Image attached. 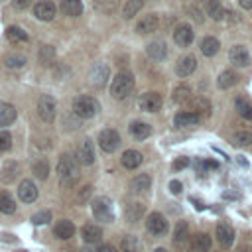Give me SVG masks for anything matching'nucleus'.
<instances>
[{"label": "nucleus", "mask_w": 252, "mask_h": 252, "mask_svg": "<svg viewBox=\"0 0 252 252\" xmlns=\"http://www.w3.org/2000/svg\"><path fill=\"white\" fill-rule=\"evenodd\" d=\"M57 173L61 187H73L79 181V161L71 154H61L57 161Z\"/></svg>", "instance_id": "f257e3e1"}, {"label": "nucleus", "mask_w": 252, "mask_h": 252, "mask_svg": "<svg viewBox=\"0 0 252 252\" xmlns=\"http://www.w3.org/2000/svg\"><path fill=\"white\" fill-rule=\"evenodd\" d=\"M134 91V75L130 71H120L110 83V94L114 98H126Z\"/></svg>", "instance_id": "f03ea898"}, {"label": "nucleus", "mask_w": 252, "mask_h": 252, "mask_svg": "<svg viewBox=\"0 0 252 252\" xmlns=\"http://www.w3.org/2000/svg\"><path fill=\"white\" fill-rule=\"evenodd\" d=\"M100 110V104L94 96H89V94H79L73 98V112L79 116V118H93L96 116Z\"/></svg>", "instance_id": "7ed1b4c3"}, {"label": "nucleus", "mask_w": 252, "mask_h": 252, "mask_svg": "<svg viewBox=\"0 0 252 252\" xmlns=\"http://www.w3.org/2000/svg\"><path fill=\"white\" fill-rule=\"evenodd\" d=\"M91 211H93V217L100 222H112L114 220V211H112V201L104 195L100 197H94L91 201Z\"/></svg>", "instance_id": "20e7f679"}, {"label": "nucleus", "mask_w": 252, "mask_h": 252, "mask_svg": "<svg viewBox=\"0 0 252 252\" xmlns=\"http://www.w3.org/2000/svg\"><path fill=\"white\" fill-rule=\"evenodd\" d=\"M55 112H57V104L55 98L51 94H41L37 100V114L43 122H53L55 120Z\"/></svg>", "instance_id": "39448f33"}, {"label": "nucleus", "mask_w": 252, "mask_h": 252, "mask_svg": "<svg viewBox=\"0 0 252 252\" xmlns=\"http://www.w3.org/2000/svg\"><path fill=\"white\" fill-rule=\"evenodd\" d=\"M146 228H148V232L154 234V236H163V234L167 232L169 224H167V220H165V217H163L161 213L154 211V213H150L148 219H146Z\"/></svg>", "instance_id": "423d86ee"}, {"label": "nucleus", "mask_w": 252, "mask_h": 252, "mask_svg": "<svg viewBox=\"0 0 252 252\" xmlns=\"http://www.w3.org/2000/svg\"><path fill=\"white\" fill-rule=\"evenodd\" d=\"M98 146H100V150L106 152V154L116 152L118 146H120V134H118L116 130H112V128L102 130V132L98 134Z\"/></svg>", "instance_id": "0eeeda50"}, {"label": "nucleus", "mask_w": 252, "mask_h": 252, "mask_svg": "<svg viewBox=\"0 0 252 252\" xmlns=\"http://www.w3.org/2000/svg\"><path fill=\"white\" fill-rule=\"evenodd\" d=\"M55 12H57V8H55V4L51 0H39L33 6V16L39 22H51L55 18Z\"/></svg>", "instance_id": "6e6552de"}, {"label": "nucleus", "mask_w": 252, "mask_h": 252, "mask_svg": "<svg viewBox=\"0 0 252 252\" xmlns=\"http://www.w3.org/2000/svg\"><path fill=\"white\" fill-rule=\"evenodd\" d=\"M110 77V69L106 63H94V67H91V73H89V79H91V85L94 87H104L106 81Z\"/></svg>", "instance_id": "1a4fd4ad"}, {"label": "nucleus", "mask_w": 252, "mask_h": 252, "mask_svg": "<svg viewBox=\"0 0 252 252\" xmlns=\"http://www.w3.org/2000/svg\"><path fill=\"white\" fill-rule=\"evenodd\" d=\"M161 94L159 93H154V91H150V93H144L142 96H140V100H138V104H140V108L142 110H146V112H158L159 108H161Z\"/></svg>", "instance_id": "9d476101"}, {"label": "nucleus", "mask_w": 252, "mask_h": 252, "mask_svg": "<svg viewBox=\"0 0 252 252\" xmlns=\"http://www.w3.org/2000/svg\"><path fill=\"white\" fill-rule=\"evenodd\" d=\"M215 236L222 248H230L234 242V228L228 222H219L215 228Z\"/></svg>", "instance_id": "9b49d317"}, {"label": "nucleus", "mask_w": 252, "mask_h": 252, "mask_svg": "<svg viewBox=\"0 0 252 252\" xmlns=\"http://www.w3.org/2000/svg\"><path fill=\"white\" fill-rule=\"evenodd\" d=\"M77 161L83 165H93L94 163V148L91 144V140H83L77 146Z\"/></svg>", "instance_id": "f8f14e48"}, {"label": "nucleus", "mask_w": 252, "mask_h": 252, "mask_svg": "<svg viewBox=\"0 0 252 252\" xmlns=\"http://www.w3.org/2000/svg\"><path fill=\"white\" fill-rule=\"evenodd\" d=\"M18 197L24 203H33L37 199V187H35V183L32 179L20 181V185H18Z\"/></svg>", "instance_id": "ddd939ff"}, {"label": "nucleus", "mask_w": 252, "mask_h": 252, "mask_svg": "<svg viewBox=\"0 0 252 252\" xmlns=\"http://www.w3.org/2000/svg\"><path fill=\"white\" fill-rule=\"evenodd\" d=\"M173 41L179 45V47H187L191 45L193 41V30L189 24H179L175 30H173Z\"/></svg>", "instance_id": "4468645a"}, {"label": "nucleus", "mask_w": 252, "mask_h": 252, "mask_svg": "<svg viewBox=\"0 0 252 252\" xmlns=\"http://www.w3.org/2000/svg\"><path fill=\"white\" fill-rule=\"evenodd\" d=\"M228 59H230V63L236 65V67H246V65L250 63V53H248V49H246L244 45H234V47H230V51H228Z\"/></svg>", "instance_id": "2eb2a0df"}, {"label": "nucleus", "mask_w": 252, "mask_h": 252, "mask_svg": "<svg viewBox=\"0 0 252 252\" xmlns=\"http://www.w3.org/2000/svg\"><path fill=\"white\" fill-rule=\"evenodd\" d=\"M211 250V236L207 232H197L189 240V252H209Z\"/></svg>", "instance_id": "dca6fc26"}, {"label": "nucleus", "mask_w": 252, "mask_h": 252, "mask_svg": "<svg viewBox=\"0 0 252 252\" xmlns=\"http://www.w3.org/2000/svg\"><path fill=\"white\" fill-rule=\"evenodd\" d=\"M81 236L87 244H96L102 240V228L94 222H87L83 228H81Z\"/></svg>", "instance_id": "f3484780"}, {"label": "nucleus", "mask_w": 252, "mask_h": 252, "mask_svg": "<svg viewBox=\"0 0 252 252\" xmlns=\"http://www.w3.org/2000/svg\"><path fill=\"white\" fill-rule=\"evenodd\" d=\"M158 26H159V16L158 14H148L136 24V32L138 33H152V32L158 30Z\"/></svg>", "instance_id": "a211bd4d"}, {"label": "nucleus", "mask_w": 252, "mask_h": 252, "mask_svg": "<svg viewBox=\"0 0 252 252\" xmlns=\"http://www.w3.org/2000/svg\"><path fill=\"white\" fill-rule=\"evenodd\" d=\"M195 69H197V59H195L193 55L181 57V59L177 61V65H175V73H177L179 77H189Z\"/></svg>", "instance_id": "6ab92c4d"}, {"label": "nucleus", "mask_w": 252, "mask_h": 252, "mask_svg": "<svg viewBox=\"0 0 252 252\" xmlns=\"http://www.w3.org/2000/svg\"><path fill=\"white\" fill-rule=\"evenodd\" d=\"M142 161H144V156H142L138 150H126V152L122 154V158H120V163H122L126 169H136V167L142 165Z\"/></svg>", "instance_id": "aec40b11"}, {"label": "nucleus", "mask_w": 252, "mask_h": 252, "mask_svg": "<svg viewBox=\"0 0 252 252\" xmlns=\"http://www.w3.org/2000/svg\"><path fill=\"white\" fill-rule=\"evenodd\" d=\"M53 234L59 238V240H69L71 236H75V224L67 219L59 220L55 226H53Z\"/></svg>", "instance_id": "412c9836"}, {"label": "nucleus", "mask_w": 252, "mask_h": 252, "mask_svg": "<svg viewBox=\"0 0 252 252\" xmlns=\"http://www.w3.org/2000/svg\"><path fill=\"white\" fill-rule=\"evenodd\" d=\"M199 120H201L199 114L185 110V112H177V114H175L173 124H175L177 128H187V126H195V124H199Z\"/></svg>", "instance_id": "4be33fe9"}, {"label": "nucleus", "mask_w": 252, "mask_h": 252, "mask_svg": "<svg viewBox=\"0 0 252 252\" xmlns=\"http://www.w3.org/2000/svg\"><path fill=\"white\" fill-rule=\"evenodd\" d=\"M18 171H20V165L16 161H4L2 167H0V181L2 183H12L18 175Z\"/></svg>", "instance_id": "5701e85b"}, {"label": "nucleus", "mask_w": 252, "mask_h": 252, "mask_svg": "<svg viewBox=\"0 0 252 252\" xmlns=\"http://www.w3.org/2000/svg\"><path fill=\"white\" fill-rule=\"evenodd\" d=\"M146 51H148V55H150L152 59H156V61H161V59H165V55H167V47H165V43L159 41V39L150 41L148 47H146Z\"/></svg>", "instance_id": "b1692460"}, {"label": "nucleus", "mask_w": 252, "mask_h": 252, "mask_svg": "<svg viewBox=\"0 0 252 252\" xmlns=\"http://www.w3.org/2000/svg\"><path fill=\"white\" fill-rule=\"evenodd\" d=\"M187 106H189V112H195V114H209L211 112V102L207 98H203V96L189 98Z\"/></svg>", "instance_id": "393cba45"}, {"label": "nucleus", "mask_w": 252, "mask_h": 252, "mask_svg": "<svg viewBox=\"0 0 252 252\" xmlns=\"http://www.w3.org/2000/svg\"><path fill=\"white\" fill-rule=\"evenodd\" d=\"M59 8H61V12H63L65 16L77 18V16H81V12H83V2H81V0H61Z\"/></svg>", "instance_id": "a878e982"}, {"label": "nucleus", "mask_w": 252, "mask_h": 252, "mask_svg": "<svg viewBox=\"0 0 252 252\" xmlns=\"http://www.w3.org/2000/svg\"><path fill=\"white\" fill-rule=\"evenodd\" d=\"M150 185H152V177H150L148 173H140V175H136V177L130 181V189H132L134 193H146V191L150 189Z\"/></svg>", "instance_id": "bb28decb"}, {"label": "nucleus", "mask_w": 252, "mask_h": 252, "mask_svg": "<svg viewBox=\"0 0 252 252\" xmlns=\"http://www.w3.org/2000/svg\"><path fill=\"white\" fill-rule=\"evenodd\" d=\"M16 108L10 102H0V128L2 126H10L16 120Z\"/></svg>", "instance_id": "cd10ccee"}, {"label": "nucleus", "mask_w": 252, "mask_h": 252, "mask_svg": "<svg viewBox=\"0 0 252 252\" xmlns=\"http://www.w3.org/2000/svg\"><path fill=\"white\" fill-rule=\"evenodd\" d=\"M130 134L136 138V140H146L150 134H152V126L146 124V122H140V120H134L130 124Z\"/></svg>", "instance_id": "c85d7f7f"}, {"label": "nucleus", "mask_w": 252, "mask_h": 252, "mask_svg": "<svg viewBox=\"0 0 252 252\" xmlns=\"http://www.w3.org/2000/svg\"><path fill=\"white\" fill-rule=\"evenodd\" d=\"M146 213V207L142 203H130L126 209H124V215H126V220L128 222H138Z\"/></svg>", "instance_id": "c756f323"}, {"label": "nucleus", "mask_w": 252, "mask_h": 252, "mask_svg": "<svg viewBox=\"0 0 252 252\" xmlns=\"http://www.w3.org/2000/svg\"><path fill=\"white\" fill-rule=\"evenodd\" d=\"M120 250H122V252H142V242H140L138 236L126 234V236L120 240Z\"/></svg>", "instance_id": "7c9ffc66"}, {"label": "nucleus", "mask_w": 252, "mask_h": 252, "mask_svg": "<svg viewBox=\"0 0 252 252\" xmlns=\"http://www.w3.org/2000/svg\"><path fill=\"white\" fill-rule=\"evenodd\" d=\"M205 10H207V16H211V18L217 20V22H220V20L224 18V14H226L219 0H207V2H205Z\"/></svg>", "instance_id": "2f4dec72"}, {"label": "nucleus", "mask_w": 252, "mask_h": 252, "mask_svg": "<svg viewBox=\"0 0 252 252\" xmlns=\"http://www.w3.org/2000/svg\"><path fill=\"white\" fill-rule=\"evenodd\" d=\"M219 47H220V43H219V39L213 37V35H207V37H203V41H201V51H203V55H207V57H213V55L219 51Z\"/></svg>", "instance_id": "473e14b6"}, {"label": "nucleus", "mask_w": 252, "mask_h": 252, "mask_svg": "<svg viewBox=\"0 0 252 252\" xmlns=\"http://www.w3.org/2000/svg\"><path fill=\"white\" fill-rule=\"evenodd\" d=\"M6 37H8L12 43H22V41H28V39H30L28 32H24L20 26H10V28L6 30Z\"/></svg>", "instance_id": "72a5a7b5"}, {"label": "nucleus", "mask_w": 252, "mask_h": 252, "mask_svg": "<svg viewBox=\"0 0 252 252\" xmlns=\"http://www.w3.org/2000/svg\"><path fill=\"white\" fill-rule=\"evenodd\" d=\"M0 213H4V215L16 213V201H14V197H12L10 193H6V191H0Z\"/></svg>", "instance_id": "f704fd0d"}, {"label": "nucleus", "mask_w": 252, "mask_h": 252, "mask_svg": "<svg viewBox=\"0 0 252 252\" xmlns=\"http://www.w3.org/2000/svg\"><path fill=\"white\" fill-rule=\"evenodd\" d=\"M187 236H189V224L185 220H179L175 224V228H173V242L175 244H183L187 240Z\"/></svg>", "instance_id": "c9c22d12"}, {"label": "nucleus", "mask_w": 252, "mask_h": 252, "mask_svg": "<svg viewBox=\"0 0 252 252\" xmlns=\"http://www.w3.org/2000/svg\"><path fill=\"white\" fill-rule=\"evenodd\" d=\"M217 83H219L220 89H230V87H234L238 83V75L234 71H222L219 75V81Z\"/></svg>", "instance_id": "e433bc0d"}, {"label": "nucleus", "mask_w": 252, "mask_h": 252, "mask_svg": "<svg viewBox=\"0 0 252 252\" xmlns=\"http://www.w3.org/2000/svg\"><path fill=\"white\" fill-rule=\"evenodd\" d=\"M142 6H144V0H126V4H124V8H122L124 18H126V20H128V18H134V16L142 10Z\"/></svg>", "instance_id": "4c0bfd02"}, {"label": "nucleus", "mask_w": 252, "mask_h": 252, "mask_svg": "<svg viewBox=\"0 0 252 252\" xmlns=\"http://www.w3.org/2000/svg\"><path fill=\"white\" fill-rule=\"evenodd\" d=\"M4 65L8 69H20V67L26 65V55H22V53H10V55L4 57Z\"/></svg>", "instance_id": "58836bf2"}, {"label": "nucleus", "mask_w": 252, "mask_h": 252, "mask_svg": "<svg viewBox=\"0 0 252 252\" xmlns=\"http://www.w3.org/2000/svg\"><path fill=\"white\" fill-rule=\"evenodd\" d=\"M32 171L35 173L37 179H47L49 177V163L47 159H37L32 163Z\"/></svg>", "instance_id": "ea45409f"}, {"label": "nucleus", "mask_w": 252, "mask_h": 252, "mask_svg": "<svg viewBox=\"0 0 252 252\" xmlns=\"http://www.w3.org/2000/svg\"><path fill=\"white\" fill-rule=\"evenodd\" d=\"M189 98H191V89H189L187 85H179V87L173 91V102L183 104V102H187Z\"/></svg>", "instance_id": "a19ab883"}, {"label": "nucleus", "mask_w": 252, "mask_h": 252, "mask_svg": "<svg viewBox=\"0 0 252 252\" xmlns=\"http://www.w3.org/2000/svg\"><path fill=\"white\" fill-rule=\"evenodd\" d=\"M232 144L238 146V148H242V146H250V144H252V132H248V130H240V132H236V134L232 136Z\"/></svg>", "instance_id": "79ce46f5"}, {"label": "nucleus", "mask_w": 252, "mask_h": 252, "mask_svg": "<svg viewBox=\"0 0 252 252\" xmlns=\"http://www.w3.org/2000/svg\"><path fill=\"white\" fill-rule=\"evenodd\" d=\"M234 106H236V110H238V114H240L242 118L252 120V104H250L248 100H244V98H236Z\"/></svg>", "instance_id": "37998d69"}, {"label": "nucleus", "mask_w": 252, "mask_h": 252, "mask_svg": "<svg viewBox=\"0 0 252 252\" xmlns=\"http://www.w3.org/2000/svg\"><path fill=\"white\" fill-rule=\"evenodd\" d=\"M53 59H55V49H53V45H41V49H39V61H41L43 65H49Z\"/></svg>", "instance_id": "c03bdc74"}, {"label": "nucleus", "mask_w": 252, "mask_h": 252, "mask_svg": "<svg viewBox=\"0 0 252 252\" xmlns=\"http://www.w3.org/2000/svg\"><path fill=\"white\" fill-rule=\"evenodd\" d=\"M49 220H51V213L49 211H39V213L32 215V224L41 226V224H47Z\"/></svg>", "instance_id": "a18cd8bd"}, {"label": "nucleus", "mask_w": 252, "mask_h": 252, "mask_svg": "<svg viewBox=\"0 0 252 252\" xmlns=\"http://www.w3.org/2000/svg\"><path fill=\"white\" fill-rule=\"evenodd\" d=\"M12 148V134L6 130H0V152H8Z\"/></svg>", "instance_id": "49530a36"}, {"label": "nucleus", "mask_w": 252, "mask_h": 252, "mask_svg": "<svg viewBox=\"0 0 252 252\" xmlns=\"http://www.w3.org/2000/svg\"><path fill=\"white\" fill-rule=\"evenodd\" d=\"M94 6L100 12H114L116 10V0H96Z\"/></svg>", "instance_id": "de8ad7c7"}, {"label": "nucleus", "mask_w": 252, "mask_h": 252, "mask_svg": "<svg viewBox=\"0 0 252 252\" xmlns=\"http://www.w3.org/2000/svg\"><path fill=\"white\" fill-rule=\"evenodd\" d=\"M91 193H93V187H91V185H85V187L77 193V201H79V203H85V201L91 197Z\"/></svg>", "instance_id": "09e8293b"}, {"label": "nucleus", "mask_w": 252, "mask_h": 252, "mask_svg": "<svg viewBox=\"0 0 252 252\" xmlns=\"http://www.w3.org/2000/svg\"><path fill=\"white\" fill-rule=\"evenodd\" d=\"M79 252H116V248L112 244H100L98 248H85V250H79Z\"/></svg>", "instance_id": "8fccbe9b"}, {"label": "nucleus", "mask_w": 252, "mask_h": 252, "mask_svg": "<svg viewBox=\"0 0 252 252\" xmlns=\"http://www.w3.org/2000/svg\"><path fill=\"white\" fill-rule=\"evenodd\" d=\"M187 165H189V158H185V156H181V158H177V159L173 161V169H175V171L185 169Z\"/></svg>", "instance_id": "3c124183"}, {"label": "nucleus", "mask_w": 252, "mask_h": 252, "mask_svg": "<svg viewBox=\"0 0 252 252\" xmlns=\"http://www.w3.org/2000/svg\"><path fill=\"white\" fill-rule=\"evenodd\" d=\"M181 189H183V185H181V181H177V179H173V181H169V191H171L173 195H179V193H181Z\"/></svg>", "instance_id": "603ef678"}, {"label": "nucleus", "mask_w": 252, "mask_h": 252, "mask_svg": "<svg viewBox=\"0 0 252 252\" xmlns=\"http://www.w3.org/2000/svg\"><path fill=\"white\" fill-rule=\"evenodd\" d=\"M32 4V0H14V8L16 10H24V8H28Z\"/></svg>", "instance_id": "864d4df0"}, {"label": "nucleus", "mask_w": 252, "mask_h": 252, "mask_svg": "<svg viewBox=\"0 0 252 252\" xmlns=\"http://www.w3.org/2000/svg\"><path fill=\"white\" fill-rule=\"evenodd\" d=\"M238 4H240L244 10H250V8H252V0H238Z\"/></svg>", "instance_id": "5fc2aeb1"}, {"label": "nucleus", "mask_w": 252, "mask_h": 252, "mask_svg": "<svg viewBox=\"0 0 252 252\" xmlns=\"http://www.w3.org/2000/svg\"><path fill=\"white\" fill-rule=\"evenodd\" d=\"M236 163L242 165V167H248V159H244L242 156H236Z\"/></svg>", "instance_id": "6e6d98bb"}, {"label": "nucleus", "mask_w": 252, "mask_h": 252, "mask_svg": "<svg viewBox=\"0 0 252 252\" xmlns=\"http://www.w3.org/2000/svg\"><path fill=\"white\" fill-rule=\"evenodd\" d=\"M224 199H236L238 197V193H230V191H224V195H222Z\"/></svg>", "instance_id": "4d7b16f0"}, {"label": "nucleus", "mask_w": 252, "mask_h": 252, "mask_svg": "<svg viewBox=\"0 0 252 252\" xmlns=\"http://www.w3.org/2000/svg\"><path fill=\"white\" fill-rule=\"evenodd\" d=\"M191 201H193V203H195V207H197V209H199V211H201V209H205V205H203V203H201V201H199V199H195V197H191Z\"/></svg>", "instance_id": "13d9d810"}, {"label": "nucleus", "mask_w": 252, "mask_h": 252, "mask_svg": "<svg viewBox=\"0 0 252 252\" xmlns=\"http://www.w3.org/2000/svg\"><path fill=\"white\" fill-rule=\"evenodd\" d=\"M154 252H167V250H165V248H156Z\"/></svg>", "instance_id": "bf43d9fd"}, {"label": "nucleus", "mask_w": 252, "mask_h": 252, "mask_svg": "<svg viewBox=\"0 0 252 252\" xmlns=\"http://www.w3.org/2000/svg\"><path fill=\"white\" fill-rule=\"evenodd\" d=\"M16 252H28V250H24V248H20V250H16Z\"/></svg>", "instance_id": "052dcab7"}, {"label": "nucleus", "mask_w": 252, "mask_h": 252, "mask_svg": "<svg viewBox=\"0 0 252 252\" xmlns=\"http://www.w3.org/2000/svg\"><path fill=\"white\" fill-rule=\"evenodd\" d=\"M238 252H248V250H244V248H242V250H238Z\"/></svg>", "instance_id": "680f3d73"}]
</instances>
